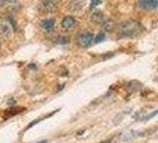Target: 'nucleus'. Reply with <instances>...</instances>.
Returning a JSON list of instances; mask_svg holds the SVG:
<instances>
[{
    "mask_svg": "<svg viewBox=\"0 0 158 143\" xmlns=\"http://www.w3.org/2000/svg\"><path fill=\"white\" fill-rule=\"evenodd\" d=\"M42 28L45 30V31H50L52 28H54V25H55V20L52 19V18H49V19H44L43 22H42Z\"/></svg>",
    "mask_w": 158,
    "mask_h": 143,
    "instance_id": "6e6552de",
    "label": "nucleus"
},
{
    "mask_svg": "<svg viewBox=\"0 0 158 143\" xmlns=\"http://www.w3.org/2000/svg\"><path fill=\"white\" fill-rule=\"evenodd\" d=\"M139 134L138 132H135V131H131V132H128L127 135H125L123 138H121V141H130V140H133L135 136H138Z\"/></svg>",
    "mask_w": 158,
    "mask_h": 143,
    "instance_id": "ddd939ff",
    "label": "nucleus"
},
{
    "mask_svg": "<svg viewBox=\"0 0 158 143\" xmlns=\"http://www.w3.org/2000/svg\"><path fill=\"white\" fill-rule=\"evenodd\" d=\"M68 42H69V38L65 37V36H61V37L57 38V43L58 44H67Z\"/></svg>",
    "mask_w": 158,
    "mask_h": 143,
    "instance_id": "4468645a",
    "label": "nucleus"
},
{
    "mask_svg": "<svg viewBox=\"0 0 158 143\" xmlns=\"http://www.w3.org/2000/svg\"><path fill=\"white\" fill-rule=\"evenodd\" d=\"M143 31V26L140 23L135 20L124 22L118 26L119 37H132Z\"/></svg>",
    "mask_w": 158,
    "mask_h": 143,
    "instance_id": "f257e3e1",
    "label": "nucleus"
},
{
    "mask_svg": "<svg viewBox=\"0 0 158 143\" xmlns=\"http://www.w3.org/2000/svg\"><path fill=\"white\" fill-rule=\"evenodd\" d=\"M5 2H6V0H0V7H1L2 5H5Z\"/></svg>",
    "mask_w": 158,
    "mask_h": 143,
    "instance_id": "a211bd4d",
    "label": "nucleus"
},
{
    "mask_svg": "<svg viewBox=\"0 0 158 143\" xmlns=\"http://www.w3.org/2000/svg\"><path fill=\"white\" fill-rule=\"evenodd\" d=\"M6 2H7L8 8H11V10H18L20 7L19 0H6Z\"/></svg>",
    "mask_w": 158,
    "mask_h": 143,
    "instance_id": "9d476101",
    "label": "nucleus"
},
{
    "mask_svg": "<svg viewBox=\"0 0 158 143\" xmlns=\"http://www.w3.org/2000/svg\"><path fill=\"white\" fill-rule=\"evenodd\" d=\"M102 26L105 28V29H106V30H112V29L114 28V23H112L111 20H107L106 23L103 24Z\"/></svg>",
    "mask_w": 158,
    "mask_h": 143,
    "instance_id": "2eb2a0df",
    "label": "nucleus"
},
{
    "mask_svg": "<svg viewBox=\"0 0 158 143\" xmlns=\"http://www.w3.org/2000/svg\"><path fill=\"white\" fill-rule=\"evenodd\" d=\"M90 19H92V22H94L95 24H99V25H103V24L106 23L108 19L105 17L102 12H99V11H96L94 12L92 17H90Z\"/></svg>",
    "mask_w": 158,
    "mask_h": 143,
    "instance_id": "423d86ee",
    "label": "nucleus"
},
{
    "mask_svg": "<svg viewBox=\"0 0 158 143\" xmlns=\"http://www.w3.org/2000/svg\"><path fill=\"white\" fill-rule=\"evenodd\" d=\"M38 143H47V141H42V142H38Z\"/></svg>",
    "mask_w": 158,
    "mask_h": 143,
    "instance_id": "aec40b11",
    "label": "nucleus"
},
{
    "mask_svg": "<svg viewBox=\"0 0 158 143\" xmlns=\"http://www.w3.org/2000/svg\"><path fill=\"white\" fill-rule=\"evenodd\" d=\"M156 115H158V110L157 111H155V112H152V113H150V115H148L146 117H144V120H148V119L152 118V117H155Z\"/></svg>",
    "mask_w": 158,
    "mask_h": 143,
    "instance_id": "dca6fc26",
    "label": "nucleus"
},
{
    "mask_svg": "<svg viewBox=\"0 0 158 143\" xmlns=\"http://www.w3.org/2000/svg\"><path fill=\"white\" fill-rule=\"evenodd\" d=\"M13 31V26L10 23V20H6L5 18L0 17V36L7 37Z\"/></svg>",
    "mask_w": 158,
    "mask_h": 143,
    "instance_id": "7ed1b4c3",
    "label": "nucleus"
},
{
    "mask_svg": "<svg viewBox=\"0 0 158 143\" xmlns=\"http://www.w3.org/2000/svg\"><path fill=\"white\" fill-rule=\"evenodd\" d=\"M22 111H23V109H18V110H17V109H11V110H8V111L5 113L4 118L6 119L7 117L10 118V117H12V116H15V115H17V113H19V112H22Z\"/></svg>",
    "mask_w": 158,
    "mask_h": 143,
    "instance_id": "9b49d317",
    "label": "nucleus"
},
{
    "mask_svg": "<svg viewBox=\"0 0 158 143\" xmlns=\"http://www.w3.org/2000/svg\"><path fill=\"white\" fill-rule=\"evenodd\" d=\"M100 2H101L100 0H92V4H90V7H92V8H94L95 6H96V5H99Z\"/></svg>",
    "mask_w": 158,
    "mask_h": 143,
    "instance_id": "f3484780",
    "label": "nucleus"
},
{
    "mask_svg": "<svg viewBox=\"0 0 158 143\" xmlns=\"http://www.w3.org/2000/svg\"><path fill=\"white\" fill-rule=\"evenodd\" d=\"M94 43V36L93 33L89 31H83L81 32L77 37V44L82 48H88L90 47Z\"/></svg>",
    "mask_w": 158,
    "mask_h": 143,
    "instance_id": "f03ea898",
    "label": "nucleus"
},
{
    "mask_svg": "<svg viewBox=\"0 0 158 143\" xmlns=\"http://www.w3.org/2000/svg\"><path fill=\"white\" fill-rule=\"evenodd\" d=\"M85 5H86V0H74L70 4L69 8L71 12H79L85 7Z\"/></svg>",
    "mask_w": 158,
    "mask_h": 143,
    "instance_id": "0eeeda50",
    "label": "nucleus"
},
{
    "mask_svg": "<svg viewBox=\"0 0 158 143\" xmlns=\"http://www.w3.org/2000/svg\"><path fill=\"white\" fill-rule=\"evenodd\" d=\"M138 6L145 8V10H157L158 0H137Z\"/></svg>",
    "mask_w": 158,
    "mask_h": 143,
    "instance_id": "20e7f679",
    "label": "nucleus"
},
{
    "mask_svg": "<svg viewBox=\"0 0 158 143\" xmlns=\"http://www.w3.org/2000/svg\"><path fill=\"white\" fill-rule=\"evenodd\" d=\"M140 87H142V85H140L138 81H135V80L127 82V85H126V89L128 91V92H135V91H138Z\"/></svg>",
    "mask_w": 158,
    "mask_h": 143,
    "instance_id": "1a4fd4ad",
    "label": "nucleus"
},
{
    "mask_svg": "<svg viewBox=\"0 0 158 143\" xmlns=\"http://www.w3.org/2000/svg\"><path fill=\"white\" fill-rule=\"evenodd\" d=\"M7 104H15V102H13V99H11L10 102H7Z\"/></svg>",
    "mask_w": 158,
    "mask_h": 143,
    "instance_id": "6ab92c4d",
    "label": "nucleus"
},
{
    "mask_svg": "<svg viewBox=\"0 0 158 143\" xmlns=\"http://www.w3.org/2000/svg\"><path fill=\"white\" fill-rule=\"evenodd\" d=\"M76 19L74 18V17H64L63 19H62V22H61V25H62V28L65 29V30H69V29H73L75 25H76Z\"/></svg>",
    "mask_w": 158,
    "mask_h": 143,
    "instance_id": "39448f33",
    "label": "nucleus"
},
{
    "mask_svg": "<svg viewBox=\"0 0 158 143\" xmlns=\"http://www.w3.org/2000/svg\"><path fill=\"white\" fill-rule=\"evenodd\" d=\"M105 38H106V33H105V31L99 32V33L96 35V37L94 38V43L95 44H96V43H100V42H102Z\"/></svg>",
    "mask_w": 158,
    "mask_h": 143,
    "instance_id": "f8f14e48",
    "label": "nucleus"
}]
</instances>
